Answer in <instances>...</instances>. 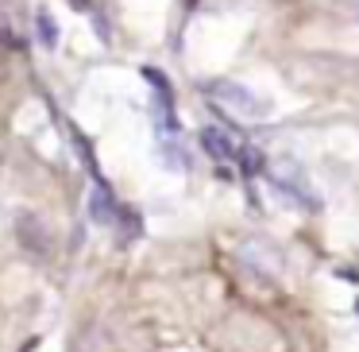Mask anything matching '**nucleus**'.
Listing matches in <instances>:
<instances>
[{
  "mask_svg": "<svg viewBox=\"0 0 359 352\" xmlns=\"http://www.w3.org/2000/svg\"><path fill=\"white\" fill-rule=\"evenodd\" d=\"M212 97L224 101L228 109L243 112V117H266V112L274 109L266 97H255L248 86H240V82H217V86H212Z\"/></svg>",
  "mask_w": 359,
  "mask_h": 352,
  "instance_id": "obj_1",
  "label": "nucleus"
},
{
  "mask_svg": "<svg viewBox=\"0 0 359 352\" xmlns=\"http://www.w3.org/2000/svg\"><path fill=\"white\" fill-rule=\"evenodd\" d=\"M271 182L282 190V194L297 197L302 205H313V197L305 194V178H302V171H297L294 163H274V167H271Z\"/></svg>",
  "mask_w": 359,
  "mask_h": 352,
  "instance_id": "obj_2",
  "label": "nucleus"
},
{
  "mask_svg": "<svg viewBox=\"0 0 359 352\" xmlns=\"http://www.w3.org/2000/svg\"><path fill=\"white\" fill-rule=\"evenodd\" d=\"M89 213H93L97 225H112V221H116V202H112V194L104 186H97L93 194H89Z\"/></svg>",
  "mask_w": 359,
  "mask_h": 352,
  "instance_id": "obj_3",
  "label": "nucleus"
},
{
  "mask_svg": "<svg viewBox=\"0 0 359 352\" xmlns=\"http://www.w3.org/2000/svg\"><path fill=\"white\" fill-rule=\"evenodd\" d=\"M201 148L209 151L212 159H236V143L228 140L220 128H205V132H201Z\"/></svg>",
  "mask_w": 359,
  "mask_h": 352,
  "instance_id": "obj_4",
  "label": "nucleus"
},
{
  "mask_svg": "<svg viewBox=\"0 0 359 352\" xmlns=\"http://www.w3.org/2000/svg\"><path fill=\"white\" fill-rule=\"evenodd\" d=\"M20 236H24V244L32 252L47 248V228L39 225V217H35V213H24V217H20Z\"/></svg>",
  "mask_w": 359,
  "mask_h": 352,
  "instance_id": "obj_5",
  "label": "nucleus"
},
{
  "mask_svg": "<svg viewBox=\"0 0 359 352\" xmlns=\"http://www.w3.org/2000/svg\"><path fill=\"white\" fill-rule=\"evenodd\" d=\"M35 24H39L43 47H58V24L50 20V12H39V16H35Z\"/></svg>",
  "mask_w": 359,
  "mask_h": 352,
  "instance_id": "obj_6",
  "label": "nucleus"
},
{
  "mask_svg": "<svg viewBox=\"0 0 359 352\" xmlns=\"http://www.w3.org/2000/svg\"><path fill=\"white\" fill-rule=\"evenodd\" d=\"M355 310H359V306H355Z\"/></svg>",
  "mask_w": 359,
  "mask_h": 352,
  "instance_id": "obj_7",
  "label": "nucleus"
}]
</instances>
